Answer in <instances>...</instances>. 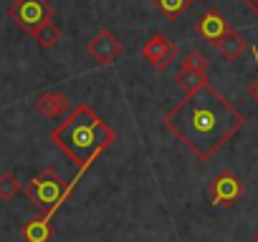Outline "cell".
<instances>
[{
    "label": "cell",
    "instance_id": "obj_15",
    "mask_svg": "<svg viewBox=\"0 0 258 242\" xmlns=\"http://www.w3.org/2000/svg\"><path fill=\"white\" fill-rule=\"evenodd\" d=\"M18 192H21V182L16 174H0V199L11 202Z\"/></svg>",
    "mask_w": 258,
    "mask_h": 242
},
{
    "label": "cell",
    "instance_id": "obj_1",
    "mask_svg": "<svg viewBox=\"0 0 258 242\" xmlns=\"http://www.w3.org/2000/svg\"><path fill=\"white\" fill-rule=\"evenodd\" d=\"M245 124V116L213 86H203L195 93H185L165 113V127L182 142L200 162H208L223 149Z\"/></svg>",
    "mask_w": 258,
    "mask_h": 242
},
{
    "label": "cell",
    "instance_id": "obj_12",
    "mask_svg": "<svg viewBox=\"0 0 258 242\" xmlns=\"http://www.w3.org/2000/svg\"><path fill=\"white\" fill-rule=\"evenodd\" d=\"M175 83H177V88H182L185 93H195V91H200L203 86H208L210 81H208V73H205V71L180 68V71L175 73Z\"/></svg>",
    "mask_w": 258,
    "mask_h": 242
},
{
    "label": "cell",
    "instance_id": "obj_16",
    "mask_svg": "<svg viewBox=\"0 0 258 242\" xmlns=\"http://www.w3.org/2000/svg\"><path fill=\"white\" fill-rule=\"evenodd\" d=\"M208 66H210V61H208V56L203 51H187L185 58H182V68H192V71H205L208 73Z\"/></svg>",
    "mask_w": 258,
    "mask_h": 242
},
{
    "label": "cell",
    "instance_id": "obj_4",
    "mask_svg": "<svg viewBox=\"0 0 258 242\" xmlns=\"http://www.w3.org/2000/svg\"><path fill=\"white\" fill-rule=\"evenodd\" d=\"M8 16L21 31L33 36L43 23L53 21V6L48 0H13V6L8 8Z\"/></svg>",
    "mask_w": 258,
    "mask_h": 242
},
{
    "label": "cell",
    "instance_id": "obj_14",
    "mask_svg": "<svg viewBox=\"0 0 258 242\" xmlns=\"http://www.w3.org/2000/svg\"><path fill=\"white\" fill-rule=\"evenodd\" d=\"M155 6H157V11H160L165 18L177 21V18L192 6V0H155Z\"/></svg>",
    "mask_w": 258,
    "mask_h": 242
},
{
    "label": "cell",
    "instance_id": "obj_18",
    "mask_svg": "<svg viewBox=\"0 0 258 242\" xmlns=\"http://www.w3.org/2000/svg\"><path fill=\"white\" fill-rule=\"evenodd\" d=\"M243 3H245V6H248V8L255 13V16H258V0H243Z\"/></svg>",
    "mask_w": 258,
    "mask_h": 242
},
{
    "label": "cell",
    "instance_id": "obj_3",
    "mask_svg": "<svg viewBox=\"0 0 258 242\" xmlns=\"http://www.w3.org/2000/svg\"><path fill=\"white\" fill-rule=\"evenodd\" d=\"M86 169H79V174L71 179V182H63L56 169H43L41 174H36L28 184H26V197L38 207V209H51L53 214L58 212V207L71 197V192L76 189V184L81 182Z\"/></svg>",
    "mask_w": 258,
    "mask_h": 242
},
{
    "label": "cell",
    "instance_id": "obj_9",
    "mask_svg": "<svg viewBox=\"0 0 258 242\" xmlns=\"http://www.w3.org/2000/svg\"><path fill=\"white\" fill-rule=\"evenodd\" d=\"M53 234H56V227H53V212L51 209H41V214L31 217L23 224L26 242H51Z\"/></svg>",
    "mask_w": 258,
    "mask_h": 242
},
{
    "label": "cell",
    "instance_id": "obj_5",
    "mask_svg": "<svg viewBox=\"0 0 258 242\" xmlns=\"http://www.w3.org/2000/svg\"><path fill=\"white\" fill-rule=\"evenodd\" d=\"M208 197L213 207H233L240 197H243V182L233 174V172H220L210 187H208Z\"/></svg>",
    "mask_w": 258,
    "mask_h": 242
},
{
    "label": "cell",
    "instance_id": "obj_8",
    "mask_svg": "<svg viewBox=\"0 0 258 242\" xmlns=\"http://www.w3.org/2000/svg\"><path fill=\"white\" fill-rule=\"evenodd\" d=\"M195 28H198L200 38H205L208 43H218L223 36H228V33L233 31V28H230V23L223 18V13H220V11H215V8L205 11V16L195 23Z\"/></svg>",
    "mask_w": 258,
    "mask_h": 242
},
{
    "label": "cell",
    "instance_id": "obj_2",
    "mask_svg": "<svg viewBox=\"0 0 258 242\" xmlns=\"http://www.w3.org/2000/svg\"><path fill=\"white\" fill-rule=\"evenodd\" d=\"M116 134L101 116L91 111L89 103L74 106L66 118L51 132V142L79 167L89 169L111 144Z\"/></svg>",
    "mask_w": 258,
    "mask_h": 242
},
{
    "label": "cell",
    "instance_id": "obj_6",
    "mask_svg": "<svg viewBox=\"0 0 258 242\" xmlns=\"http://www.w3.org/2000/svg\"><path fill=\"white\" fill-rule=\"evenodd\" d=\"M142 58L150 61L157 71H167L175 58H177V46L165 36V33H155L150 36V41L142 46Z\"/></svg>",
    "mask_w": 258,
    "mask_h": 242
},
{
    "label": "cell",
    "instance_id": "obj_11",
    "mask_svg": "<svg viewBox=\"0 0 258 242\" xmlns=\"http://www.w3.org/2000/svg\"><path fill=\"white\" fill-rule=\"evenodd\" d=\"M218 48V53L225 58V61H238L245 51H248V41L243 36H238L235 31H230L228 36H223L218 43H213Z\"/></svg>",
    "mask_w": 258,
    "mask_h": 242
},
{
    "label": "cell",
    "instance_id": "obj_7",
    "mask_svg": "<svg viewBox=\"0 0 258 242\" xmlns=\"http://www.w3.org/2000/svg\"><path fill=\"white\" fill-rule=\"evenodd\" d=\"M86 51H89V56H91L99 66H111V63L121 56L124 46L119 43V38H116L111 31L99 28V31H96V36L86 43Z\"/></svg>",
    "mask_w": 258,
    "mask_h": 242
},
{
    "label": "cell",
    "instance_id": "obj_19",
    "mask_svg": "<svg viewBox=\"0 0 258 242\" xmlns=\"http://www.w3.org/2000/svg\"><path fill=\"white\" fill-rule=\"evenodd\" d=\"M253 242H258V232H255V234H253Z\"/></svg>",
    "mask_w": 258,
    "mask_h": 242
},
{
    "label": "cell",
    "instance_id": "obj_17",
    "mask_svg": "<svg viewBox=\"0 0 258 242\" xmlns=\"http://www.w3.org/2000/svg\"><path fill=\"white\" fill-rule=\"evenodd\" d=\"M248 93H250V96L255 98V103H258V76H255V78H253V83L248 86Z\"/></svg>",
    "mask_w": 258,
    "mask_h": 242
},
{
    "label": "cell",
    "instance_id": "obj_13",
    "mask_svg": "<svg viewBox=\"0 0 258 242\" xmlns=\"http://www.w3.org/2000/svg\"><path fill=\"white\" fill-rule=\"evenodd\" d=\"M33 38H36V43H38L43 51H51V48H56V46L61 43V28H58L53 21H48V23H43V26L33 33Z\"/></svg>",
    "mask_w": 258,
    "mask_h": 242
},
{
    "label": "cell",
    "instance_id": "obj_10",
    "mask_svg": "<svg viewBox=\"0 0 258 242\" xmlns=\"http://www.w3.org/2000/svg\"><path fill=\"white\" fill-rule=\"evenodd\" d=\"M36 108L43 113V116H63L69 113V96L66 93H58V91H48V93H41L36 98Z\"/></svg>",
    "mask_w": 258,
    "mask_h": 242
}]
</instances>
